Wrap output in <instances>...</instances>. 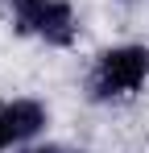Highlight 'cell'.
Wrapping results in <instances>:
<instances>
[{
  "label": "cell",
  "instance_id": "obj_3",
  "mask_svg": "<svg viewBox=\"0 0 149 153\" xmlns=\"http://www.w3.org/2000/svg\"><path fill=\"white\" fill-rule=\"evenodd\" d=\"M46 128V108L37 100H8L0 103V153L33 141Z\"/></svg>",
  "mask_w": 149,
  "mask_h": 153
},
{
  "label": "cell",
  "instance_id": "obj_1",
  "mask_svg": "<svg viewBox=\"0 0 149 153\" xmlns=\"http://www.w3.org/2000/svg\"><path fill=\"white\" fill-rule=\"evenodd\" d=\"M149 79V50L145 46H112L95 58L91 66V100H124L141 91Z\"/></svg>",
  "mask_w": 149,
  "mask_h": 153
},
{
  "label": "cell",
  "instance_id": "obj_2",
  "mask_svg": "<svg viewBox=\"0 0 149 153\" xmlns=\"http://www.w3.org/2000/svg\"><path fill=\"white\" fill-rule=\"evenodd\" d=\"M8 4H13L17 29L29 33V37H42L50 46H71L74 33H79L66 0H8Z\"/></svg>",
  "mask_w": 149,
  "mask_h": 153
}]
</instances>
